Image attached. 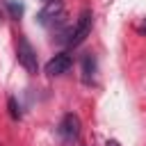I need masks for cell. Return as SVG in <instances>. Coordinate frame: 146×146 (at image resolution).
<instances>
[{"label": "cell", "instance_id": "obj_9", "mask_svg": "<svg viewBox=\"0 0 146 146\" xmlns=\"http://www.w3.org/2000/svg\"><path fill=\"white\" fill-rule=\"evenodd\" d=\"M105 146H121V144H119L116 139H107V141H105Z\"/></svg>", "mask_w": 146, "mask_h": 146}, {"label": "cell", "instance_id": "obj_8", "mask_svg": "<svg viewBox=\"0 0 146 146\" xmlns=\"http://www.w3.org/2000/svg\"><path fill=\"white\" fill-rule=\"evenodd\" d=\"M9 114H11V119H21V110L16 105V98H9Z\"/></svg>", "mask_w": 146, "mask_h": 146}, {"label": "cell", "instance_id": "obj_1", "mask_svg": "<svg viewBox=\"0 0 146 146\" xmlns=\"http://www.w3.org/2000/svg\"><path fill=\"white\" fill-rule=\"evenodd\" d=\"M16 57H18V64H21L30 75H36V73H39V57H36V50H34V46L30 43L27 36H18Z\"/></svg>", "mask_w": 146, "mask_h": 146}, {"label": "cell", "instance_id": "obj_5", "mask_svg": "<svg viewBox=\"0 0 146 146\" xmlns=\"http://www.w3.org/2000/svg\"><path fill=\"white\" fill-rule=\"evenodd\" d=\"M71 66H73V57H71L68 52H57V55H52V57L48 59L46 73H48V75H62V73H66Z\"/></svg>", "mask_w": 146, "mask_h": 146}, {"label": "cell", "instance_id": "obj_4", "mask_svg": "<svg viewBox=\"0 0 146 146\" xmlns=\"http://www.w3.org/2000/svg\"><path fill=\"white\" fill-rule=\"evenodd\" d=\"M62 18H64V5H62V0H48L43 5V9L39 11V21L43 25L62 23Z\"/></svg>", "mask_w": 146, "mask_h": 146}, {"label": "cell", "instance_id": "obj_2", "mask_svg": "<svg viewBox=\"0 0 146 146\" xmlns=\"http://www.w3.org/2000/svg\"><path fill=\"white\" fill-rule=\"evenodd\" d=\"M80 128H82V125H80L78 114L68 112V114L62 116L57 132H59V137H62V141H64L66 146H73V144H78V139H80Z\"/></svg>", "mask_w": 146, "mask_h": 146}, {"label": "cell", "instance_id": "obj_10", "mask_svg": "<svg viewBox=\"0 0 146 146\" xmlns=\"http://www.w3.org/2000/svg\"><path fill=\"white\" fill-rule=\"evenodd\" d=\"M139 32H144V34H146V18L141 21V25H139Z\"/></svg>", "mask_w": 146, "mask_h": 146}, {"label": "cell", "instance_id": "obj_3", "mask_svg": "<svg viewBox=\"0 0 146 146\" xmlns=\"http://www.w3.org/2000/svg\"><path fill=\"white\" fill-rule=\"evenodd\" d=\"M91 23H94V16H91V11H89V9H84V11L80 14L78 23L73 25V30H71V34H68L66 43H68V46H80V43L89 36V32H91Z\"/></svg>", "mask_w": 146, "mask_h": 146}, {"label": "cell", "instance_id": "obj_11", "mask_svg": "<svg viewBox=\"0 0 146 146\" xmlns=\"http://www.w3.org/2000/svg\"><path fill=\"white\" fill-rule=\"evenodd\" d=\"M0 14H2V11H0Z\"/></svg>", "mask_w": 146, "mask_h": 146}, {"label": "cell", "instance_id": "obj_6", "mask_svg": "<svg viewBox=\"0 0 146 146\" xmlns=\"http://www.w3.org/2000/svg\"><path fill=\"white\" fill-rule=\"evenodd\" d=\"M94 73H96V57H94L91 52H87V55L82 57V80L89 84V82L94 80Z\"/></svg>", "mask_w": 146, "mask_h": 146}, {"label": "cell", "instance_id": "obj_7", "mask_svg": "<svg viewBox=\"0 0 146 146\" xmlns=\"http://www.w3.org/2000/svg\"><path fill=\"white\" fill-rule=\"evenodd\" d=\"M7 9L11 11V18H21V14H23V5L21 2H14V0L7 2Z\"/></svg>", "mask_w": 146, "mask_h": 146}]
</instances>
